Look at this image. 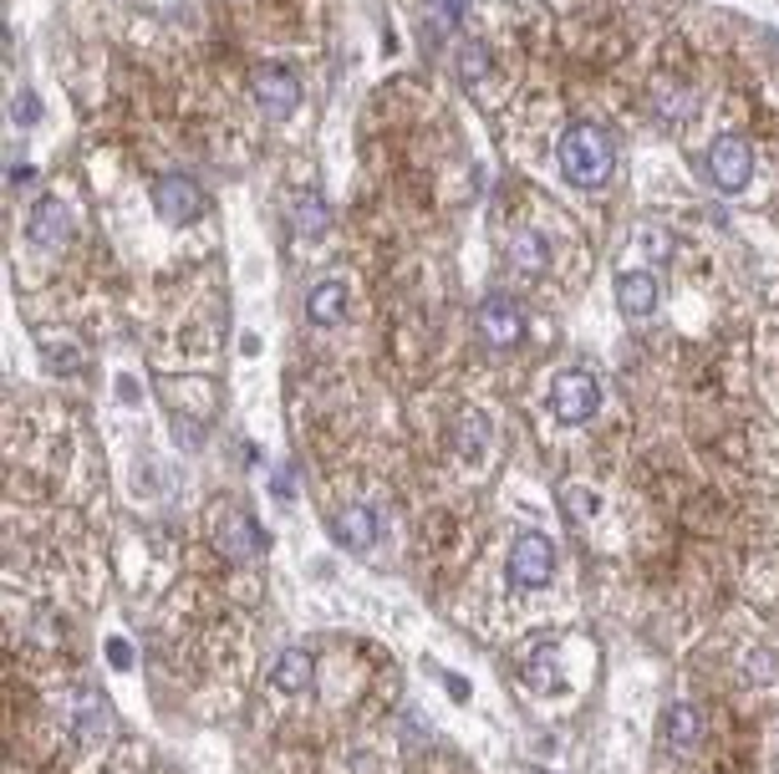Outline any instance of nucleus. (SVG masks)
<instances>
[{"label": "nucleus", "instance_id": "16", "mask_svg": "<svg viewBox=\"0 0 779 774\" xmlns=\"http://www.w3.org/2000/svg\"><path fill=\"white\" fill-rule=\"evenodd\" d=\"M551 663H555V647H535V653H530V667H525V683H530V688H540V693H555V688H561V677L551 673Z\"/></svg>", "mask_w": 779, "mask_h": 774}, {"label": "nucleus", "instance_id": "26", "mask_svg": "<svg viewBox=\"0 0 779 774\" xmlns=\"http://www.w3.org/2000/svg\"><path fill=\"white\" fill-rule=\"evenodd\" d=\"M525 774H540V770H525Z\"/></svg>", "mask_w": 779, "mask_h": 774}, {"label": "nucleus", "instance_id": "8", "mask_svg": "<svg viewBox=\"0 0 779 774\" xmlns=\"http://www.w3.org/2000/svg\"><path fill=\"white\" fill-rule=\"evenodd\" d=\"M474 327H480L484 347L510 351L525 337V311H520V301H510V296H490V301L480 306V321H474Z\"/></svg>", "mask_w": 779, "mask_h": 774}, {"label": "nucleus", "instance_id": "5", "mask_svg": "<svg viewBox=\"0 0 779 774\" xmlns=\"http://www.w3.org/2000/svg\"><path fill=\"white\" fill-rule=\"evenodd\" d=\"M250 92H255V102H260L270 118H290L296 102H300L296 72L280 67V61H260V67H255V72H250Z\"/></svg>", "mask_w": 779, "mask_h": 774}, {"label": "nucleus", "instance_id": "7", "mask_svg": "<svg viewBox=\"0 0 779 774\" xmlns=\"http://www.w3.org/2000/svg\"><path fill=\"white\" fill-rule=\"evenodd\" d=\"M154 209L164 225H194L205 209V194L184 173H164V179H154Z\"/></svg>", "mask_w": 779, "mask_h": 774}, {"label": "nucleus", "instance_id": "23", "mask_svg": "<svg viewBox=\"0 0 779 774\" xmlns=\"http://www.w3.org/2000/svg\"><path fill=\"white\" fill-rule=\"evenodd\" d=\"M11 118L21 122V128H31V122L41 118V108H37V97H31V92H21V97H16V108H11Z\"/></svg>", "mask_w": 779, "mask_h": 774}, {"label": "nucleus", "instance_id": "11", "mask_svg": "<svg viewBox=\"0 0 779 774\" xmlns=\"http://www.w3.org/2000/svg\"><path fill=\"white\" fill-rule=\"evenodd\" d=\"M658 280L648 276V270H627V276H617V306H622L627 316H652L658 311Z\"/></svg>", "mask_w": 779, "mask_h": 774}, {"label": "nucleus", "instance_id": "15", "mask_svg": "<svg viewBox=\"0 0 779 774\" xmlns=\"http://www.w3.org/2000/svg\"><path fill=\"white\" fill-rule=\"evenodd\" d=\"M510 260H515V270H525V276H540V270L551 266L545 240H540L535 230H515V235H510Z\"/></svg>", "mask_w": 779, "mask_h": 774}, {"label": "nucleus", "instance_id": "14", "mask_svg": "<svg viewBox=\"0 0 779 774\" xmlns=\"http://www.w3.org/2000/svg\"><path fill=\"white\" fill-rule=\"evenodd\" d=\"M484 454H490V418L484 413H464L458 418V459L480 464Z\"/></svg>", "mask_w": 779, "mask_h": 774}, {"label": "nucleus", "instance_id": "12", "mask_svg": "<svg viewBox=\"0 0 779 774\" xmlns=\"http://www.w3.org/2000/svg\"><path fill=\"white\" fill-rule=\"evenodd\" d=\"M693 744H698V708L672 703L668 714H662V750H668V754H688Z\"/></svg>", "mask_w": 779, "mask_h": 774}, {"label": "nucleus", "instance_id": "9", "mask_svg": "<svg viewBox=\"0 0 779 774\" xmlns=\"http://www.w3.org/2000/svg\"><path fill=\"white\" fill-rule=\"evenodd\" d=\"M347 286L342 280H322V286L306 290V321L312 327H342L347 321Z\"/></svg>", "mask_w": 779, "mask_h": 774}, {"label": "nucleus", "instance_id": "18", "mask_svg": "<svg viewBox=\"0 0 779 774\" xmlns=\"http://www.w3.org/2000/svg\"><path fill=\"white\" fill-rule=\"evenodd\" d=\"M296 230L300 235H322L326 230V205L316 199V194H306V199L296 205Z\"/></svg>", "mask_w": 779, "mask_h": 774}, {"label": "nucleus", "instance_id": "25", "mask_svg": "<svg viewBox=\"0 0 779 774\" xmlns=\"http://www.w3.org/2000/svg\"><path fill=\"white\" fill-rule=\"evenodd\" d=\"M448 693H454V698L464 703V698H469V683H464V677H454V673H448Z\"/></svg>", "mask_w": 779, "mask_h": 774}, {"label": "nucleus", "instance_id": "20", "mask_svg": "<svg viewBox=\"0 0 779 774\" xmlns=\"http://www.w3.org/2000/svg\"><path fill=\"white\" fill-rule=\"evenodd\" d=\"M637 245L648 250V260H668V255H672V240H668L662 225H642V230H637Z\"/></svg>", "mask_w": 779, "mask_h": 774}, {"label": "nucleus", "instance_id": "22", "mask_svg": "<svg viewBox=\"0 0 779 774\" xmlns=\"http://www.w3.org/2000/svg\"><path fill=\"white\" fill-rule=\"evenodd\" d=\"M428 6H433V16H438L444 26H458V21H464V11H469V0H428Z\"/></svg>", "mask_w": 779, "mask_h": 774}, {"label": "nucleus", "instance_id": "17", "mask_svg": "<svg viewBox=\"0 0 779 774\" xmlns=\"http://www.w3.org/2000/svg\"><path fill=\"white\" fill-rule=\"evenodd\" d=\"M458 77H464V87H480L484 77H490V47L469 41V47L458 51Z\"/></svg>", "mask_w": 779, "mask_h": 774}, {"label": "nucleus", "instance_id": "6", "mask_svg": "<svg viewBox=\"0 0 779 774\" xmlns=\"http://www.w3.org/2000/svg\"><path fill=\"white\" fill-rule=\"evenodd\" d=\"M26 235L37 250H67L77 235V215L72 205H61V199H37L31 215H26Z\"/></svg>", "mask_w": 779, "mask_h": 774}, {"label": "nucleus", "instance_id": "10", "mask_svg": "<svg viewBox=\"0 0 779 774\" xmlns=\"http://www.w3.org/2000/svg\"><path fill=\"white\" fill-rule=\"evenodd\" d=\"M332 535L342 550H372V545H377V515H372L367 505H347L332 520Z\"/></svg>", "mask_w": 779, "mask_h": 774}, {"label": "nucleus", "instance_id": "24", "mask_svg": "<svg viewBox=\"0 0 779 774\" xmlns=\"http://www.w3.org/2000/svg\"><path fill=\"white\" fill-rule=\"evenodd\" d=\"M749 667H755V677H765V683H775V667H779V657H775V653H765V657H755V663H749Z\"/></svg>", "mask_w": 779, "mask_h": 774}, {"label": "nucleus", "instance_id": "1", "mask_svg": "<svg viewBox=\"0 0 779 774\" xmlns=\"http://www.w3.org/2000/svg\"><path fill=\"white\" fill-rule=\"evenodd\" d=\"M555 163L575 189H607L617 169V143L601 122H571L561 133V148H555Z\"/></svg>", "mask_w": 779, "mask_h": 774}, {"label": "nucleus", "instance_id": "21", "mask_svg": "<svg viewBox=\"0 0 779 774\" xmlns=\"http://www.w3.org/2000/svg\"><path fill=\"white\" fill-rule=\"evenodd\" d=\"M102 653H108V663L118 667V673H132V663H138V653H132L128 637H108V647H102Z\"/></svg>", "mask_w": 779, "mask_h": 774}, {"label": "nucleus", "instance_id": "2", "mask_svg": "<svg viewBox=\"0 0 779 774\" xmlns=\"http://www.w3.org/2000/svg\"><path fill=\"white\" fill-rule=\"evenodd\" d=\"M504 576L515 592H540V586H551L555 576V545L545 530H520L510 540V560H504Z\"/></svg>", "mask_w": 779, "mask_h": 774}, {"label": "nucleus", "instance_id": "19", "mask_svg": "<svg viewBox=\"0 0 779 774\" xmlns=\"http://www.w3.org/2000/svg\"><path fill=\"white\" fill-rule=\"evenodd\" d=\"M561 499L571 505V515L575 520H596L601 515V499L591 495V489H581V484H571V489H561Z\"/></svg>", "mask_w": 779, "mask_h": 774}, {"label": "nucleus", "instance_id": "13", "mask_svg": "<svg viewBox=\"0 0 779 774\" xmlns=\"http://www.w3.org/2000/svg\"><path fill=\"white\" fill-rule=\"evenodd\" d=\"M312 673H316V657L306 647H286L276 657V688L280 693H306L312 688Z\"/></svg>", "mask_w": 779, "mask_h": 774}, {"label": "nucleus", "instance_id": "3", "mask_svg": "<svg viewBox=\"0 0 779 774\" xmlns=\"http://www.w3.org/2000/svg\"><path fill=\"white\" fill-rule=\"evenodd\" d=\"M601 408V383L591 373H581V367H571V373H561L551 383V413L561 418L565 428L575 424H591Z\"/></svg>", "mask_w": 779, "mask_h": 774}, {"label": "nucleus", "instance_id": "4", "mask_svg": "<svg viewBox=\"0 0 779 774\" xmlns=\"http://www.w3.org/2000/svg\"><path fill=\"white\" fill-rule=\"evenodd\" d=\"M708 179H713L719 194H743L749 179H755V148L733 133L713 138V148H708Z\"/></svg>", "mask_w": 779, "mask_h": 774}]
</instances>
